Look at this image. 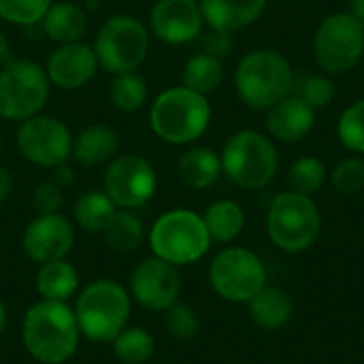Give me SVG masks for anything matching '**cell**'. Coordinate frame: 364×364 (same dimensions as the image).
<instances>
[{
    "mask_svg": "<svg viewBox=\"0 0 364 364\" xmlns=\"http://www.w3.org/2000/svg\"><path fill=\"white\" fill-rule=\"evenodd\" d=\"M79 288V275L77 269L66 260H53L38 264L36 273V292L43 301H62L68 303V299Z\"/></svg>",
    "mask_w": 364,
    "mask_h": 364,
    "instance_id": "cb8c5ba5",
    "label": "cell"
},
{
    "mask_svg": "<svg viewBox=\"0 0 364 364\" xmlns=\"http://www.w3.org/2000/svg\"><path fill=\"white\" fill-rule=\"evenodd\" d=\"M51 171H53L51 181H53V183H58L62 190H64V188H70V186L75 183V179H77L75 168H73L68 162H64V164H60V166H55V168H51Z\"/></svg>",
    "mask_w": 364,
    "mask_h": 364,
    "instance_id": "f35d334b",
    "label": "cell"
},
{
    "mask_svg": "<svg viewBox=\"0 0 364 364\" xmlns=\"http://www.w3.org/2000/svg\"><path fill=\"white\" fill-rule=\"evenodd\" d=\"M107 245L117 254H132L145 239V226L134 211L117 209L107 228L102 230Z\"/></svg>",
    "mask_w": 364,
    "mask_h": 364,
    "instance_id": "83f0119b",
    "label": "cell"
},
{
    "mask_svg": "<svg viewBox=\"0 0 364 364\" xmlns=\"http://www.w3.org/2000/svg\"><path fill=\"white\" fill-rule=\"evenodd\" d=\"M267 134L279 143H299L316 126V109L296 94H288L267 109Z\"/></svg>",
    "mask_w": 364,
    "mask_h": 364,
    "instance_id": "ac0fdd59",
    "label": "cell"
},
{
    "mask_svg": "<svg viewBox=\"0 0 364 364\" xmlns=\"http://www.w3.org/2000/svg\"><path fill=\"white\" fill-rule=\"evenodd\" d=\"M198 4L207 28L235 34L256 23L269 0H198Z\"/></svg>",
    "mask_w": 364,
    "mask_h": 364,
    "instance_id": "d6986e66",
    "label": "cell"
},
{
    "mask_svg": "<svg viewBox=\"0 0 364 364\" xmlns=\"http://www.w3.org/2000/svg\"><path fill=\"white\" fill-rule=\"evenodd\" d=\"M222 81H224V64L220 58L200 51L186 60L181 70V85L203 96H209L222 85Z\"/></svg>",
    "mask_w": 364,
    "mask_h": 364,
    "instance_id": "4316f807",
    "label": "cell"
},
{
    "mask_svg": "<svg viewBox=\"0 0 364 364\" xmlns=\"http://www.w3.org/2000/svg\"><path fill=\"white\" fill-rule=\"evenodd\" d=\"M333 188L341 194H356L364 188V160L360 156H348L337 162L331 173Z\"/></svg>",
    "mask_w": 364,
    "mask_h": 364,
    "instance_id": "d590c367",
    "label": "cell"
},
{
    "mask_svg": "<svg viewBox=\"0 0 364 364\" xmlns=\"http://www.w3.org/2000/svg\"><path fill=\"white\" fill-rule=\"evenodd\" d=\"M337 136L348 151L364 156V98L343 109L337 119Z\"/></svg>",
    "mask_w": 364,
    "mask_h": 364,
    "instance_id": "1f68e13d",
    "label": "cell"
},
{
    "mask_svg": "<svg viewBox=\"0 0 364 364\" xmlns=\"http://www.w3.org/2000/svg\"><path fill=\"white\" fill-rule=\"evenodd\" d=\"M98 66L111 75L136 70L149 53V30L128 13L111 15L102 21L92 43Z\"/></svg>",
    "mask_w": 364,
    "mask_h": 364,
    "instance_id": "9c48e42d",
    "label": "cell"
},
{
    "mask_svg": "<svg viewBox=\"0 0 364 364\" xmlns=\"http://www.w3.org/2000/svg\"><path fill=\"white\" fill-rule=\"evenodd\" d=\"M38 26L47 38L58 45L77 43L83 41L87 32V11L70 0H53Z\"/></svg>",
    "mask_w": 364,
    "mask_h": 364,
    "instance_id": "44dd1931",
    "label": "cell"
},
{
    "mask_svg": "<svg viewBox=\"0 0 364 364\" xmlns=\"http://www.w3.org/2000/svg\"><path fill=\"white\" fill-rule=\"evenodd\" d=\"M348 13L364 23V0H348Z\"/></svg>",
    "mask_w": 364,
    "mask_h": 364,
    "instance_id": "b9f144b4",
    "label": "cell"
},
{
    "mask_svg": "<svg viewBox=\"0 0 364 364\" xmlns=\"http://www.w3.org/2000/svg\"><path fill=\"white\" fill-rule=\"evenodd\" d=\"M213 292L228 303H250L267 286V267L247 247H226L211 260Z\"/></svg>",
    "mask_w": 364,
    "mask_h": 364,
    "instance_id": "8fae6325",
    "label": "cell"
},
{
    "mask_svg": "<svg viewBox=\"0 0 364 364\" xmlns=\"http://www.w3.org/2000/svg\"><path fill=\"white\" fill-rule=\"evenodd\" d=\"M220 158L222 173L243 190L267 188L279 171V154L273 139L254 128L230 134Z\"/></svg>",
    "mask_w": 364,
    "mask_h": 364,
    "instance_id": "277c9868",
    "label": "cell"
},
{
    "mask_svg": "<svg viewBox=\"0 0 364 364\" xmlns=\"http://www.w3.org/2000/svg\"><path fill=\"white\" fill-rule=\"evenodd\" d=\"M32 207L36 209L38 215L45 213H60V209L64 207V194L62 188L58 183L49 181H41L36 186V190L32 192Z\"/></svg>",
    "mask_w": 364,
    "mask_h": 364,
    "instance_id": "8d00e7d4",
    "label": "cell"
},
{
    "mask_svg": "<svg viewBox=\"0 0 364 364\" xmlns=\"http://www.w3.org/2000/svg\"><path fill=\"white\" fill-rule=\"evenodd\" d=\"M364 55V23L339 11L322 19L314 34V58L326 75H346Z\"/></svg>",
    "mask_w": 364,
    "mask_h": 364,
    "instance_id": "30bf717a",
    "label": "cell"
},
{
    "mask_svg": "<svg viewBox=\"0 0 364 364\" xmlns=\"http://www.w3.org/2000/svg\"><path fill=\"white\" fill-rule=\"evenodd\" d=\"M179 179L192 190H209L218 183L222 173V158L211 147H192L188 149L177 164Z\"/></svg>",
    "mask_w": 364,
    "mask_h": 364,
    "instance_id": "7402d4cb",
    "label": "cell"
},
{
    "mask_svg": "<svg viewBox=\"0 0 364 364\" xmlns=\"http://www.w3.org/2000/svg\"><path fill=\"white\" fill-rule=\"evenodd\" d=\"M11 192H13V175L4 166H0V205L9 200Z\"/></svg>",
    "mask_w": 364,
    "mask_h": 364,
    "instance_id": "ab89813d",
    "label": "cell"
},
{
    "mask_svg": "<svg viewBox=\"0 0 364 364\" xmlns=\"http://www.w3.org/2000/svg\"><path fill=\"white\" fill-rule=\"evenodd\" d=\"M98 68L100 66L94 47L83 41L58 45L45 62V73L49 77V83L64 92H75L85 87L94 79Z\"/></svg>",
    "mask_w": 364,
    "mask_h": 364,
    "instance_id": "e0dca14e",
    "label": "cell"
},
{
    "mask_svg": "<svg viewBox=\"0 0 364 364\" xmlns=\"http://www.w3.org/2000/svg\"><path fill=\"white\" fill-rule=\"evenodd\" d=\"M21 341L28 354L43 364L70 360L81 341L75 309L62 301L34 303L21 324Z\"/></svg>",
    "mask_w": 364,
    "mask_h": 364,
    "instance_id": "6da1fadb",
    "label": "cell"
},
{
    "mask_svg": "<svg viewBox=\"0 0 364 364\" xmlns=\"http://www.w3.org/2000/svg\"><path fill=\"white\" fill-rule=\"evenodd\" d=\"M117 207L107 196L105 190H87L75 203V222L90 235H102L111 218L115 215Z\"/></svg>",
    "mask_w": 364,
    "mask_h": 364,
    "instance_id": "484cf974",
    "label": "cell"
},
{
    "mask_svg": "<svg viewBox=\"0 0 364 364\" xmlns=\"http://www.w3.org/2000/svg\"><path fill=\"white\" fill-rule=\"evenodd\" d=\"M6 322H9V314H6L4 303L0 301V335H2V333H4V328H6Z\"/></svg>",
    "mask_w": 364,
    "mask_h": 364,
    "instance_id": "7bdbcfd3",
    "label": "cell"
},
{
    "mask_svg": "<svg viewBox=\"0 0 364 364\" xmlns=\"http://www.w3.org/2000/svg\"><path fill=\"white\" fill-rule=\"evenodd\" d=\"M181 277L175 264L156 256L141 260L130 275V299L149 311H166L179 301Z\"/></svg>",
    "mask_w": 364,
    "mask_h": 364,
    "instance_id": "5bb4252c",
    "label": "cell"
},
{
    "mask_svg": "<svg viewBox=\"0 0 364 364\" xmlns=\"http://www.w3.org/2000/svg\"><path fill=\"white\" fill-rule=\"evenodd\" d=\"M119 149V134L109 124H92L85 126L77 136H73V154L75 162L85 168L109 164Z\"/></svg>",
    "mask_w": 364,
    "mask_h": 364,
    "instance_id": "ffe728a7",
    "label": "cell"
},
{
    "mask_svg": "<svg viewBox=\"0 0 364 364\" xmlns=\"http://www.w3.org/2000/svg\"><path fill=\"white\" fill-rule=\"evenodd\" d=\"M205 32L198 0H156L149 11V34L166 45H188Z\"/></svg>",
    "mask_w": 364,
    "mask_h": 364,
    "instance_id": "9a60e30c",
    "label": "cell"
},
{
    "mask_svg": "<svg viewBox=\"0 0 364 364\" xmlns=\"http://www.w3.org/2000/svg\"><path fill=\"white\" fill-rule=\"evenodd\" d=\"M211 115L213 111L207 96L186 85H175L154 98L149 128L168 145H190L207 132Z\"/></svg>",
    "mask_w": 364,
    "mask_h": 364,
    "instance_id": "3957f363",
    "label": "cell"
},
{
    "mask_svg": "<svg viewBox=\"0 0 364 364\" xmlns=\"http://www.w3.org/2000/svg\"><path fill=\"white\" fill-rule=\"evenodd\" d=\"M53 0H0V19L13 26H38Z\"/></svg>",
    "mask_w": 364,
    "mask_h": 364,
    "instance_id": "836d02e7",
    "label": "cell"
},
{
    "mask_svg": "<svg viewBox=\"0 0 364 364\" xmlns=\"http://www.w3.org/2000/svg\"><path fill=\"white\" fill-rule=\"evenodd\" d=\"M73 309L81 337L94 343H111L128 326L132 305L124 286L113 279H96L79 292Z\"/></svg>",
    "mask_w": 364,
    "mask_h": 364,
    "instance_id": "5b68a950",
    "label": "cell"
},
{
    "mask_svg": "<svg viewBox=\"0 0 364 364\" xmlns=\"http://www.w3.org/2000/svg\"><path fill=\"white\" fill-rule=\"evenodd\" d=\"M0 154H2V139H0Z\"/></svg>",
    "mask_w": 364,
    "mask_h": 364,
    "instance_id": "ee69618b",
    "label": "cell"
},
{
    "mask_svg": "<svg viewBox=\"0 0 364 364\" xmlns=\"http://www.w3.org/2000/svg\"><path fill=\"white\" fill-rule=\"evenodd\" d=\"M113 356L124 364L147 363L156 352V341L143 326H126L113 341Z\"/></svg>",
    "mask_w": 364,
    "mask_h": 364,
    "instance_id": "f546056e",
    "label": "cell"
},
{
    "mask_svg": "<svg viewBox=\"0 0 364 364\" xmlns=\"http://www.w3.org/2000/svg\"><path fill=\"white\" fill-rule=\"evenodd\" d=\"M203 220L211 241L215 243H232L245 228V213L241 205L230 198L213 200L207 207Z\"/></svg>",
    "mask_w": 364,
    "mask_h": 364,
    "instance_id": "d4e9b609",
    "label": "cell"
},
{
    "mask_svg": "<svg viewBox=\"0 0 364 364\" xmlns=\"http://www.w3.org/2000/svg\"><path fill=\"white\" fill-rule=\"evenodd\" d=\"M73 245L75 228L73 222L62 213L36 215L34 220H30L21 237V247L26 256L36 264L66 258Z\"/></svg>",
    "mask_w": 364,
    "mask_h": 364,
    "instance_id": "2e32d148",
    "label": "cell"
},
{
    "mask_svg": "<svg viewBox=\"0 0 364 364\" xmlns=\"http://www.w3.org/2000/svg\"><path fill=\"white\" fill-rule=\"evenodd\" d=\"M164 328L168 331L171 337L179 339V341H190L196 337L200 322H198V314L186 305V303H175L173 307H168L164 311Z\"/></svg>",
    "mask_w": 364,
    "mask_h": 364,
    "instance_id": "e575fe53",
    "label": "cell"
},
{
    "mask_svg": "<svg viewBox=\"0 0 364 364\" xmlns=\"http://www.w3.org/2000/svg\"><path fill=\"white\" fill-rule=\"evenodd\" d=\"M292 94L303 98L309 107L324 109L333 102L335 98V83L328 75H318V73H305L294 79Z\"/></svg>",
    "mask_w": 364,
    "mask_h": 364,
    "instance_id": "d6a6232c",
    "label": "cell"
},
{
    "mask_svg": "<svg viewBox=\"0 0 364 364\" xmlns=\"http://www.w3.org/2000/svg\"><path fill=\"white\" fill-rule=\"evenodd\" d=\"M203 215L192 209H171L162 213L149 230V247L156 258L175 267L198 262L211 247Z\"/></svg>",
    "mask_w": 364,
    "mask_h": 364,
    "instance_id": "52a82bcc",
    "label": "cell"
},
{
    "mask_svg": "<svg viewBox=\"0 0 364 364\" xmlns=\"http://www.w3.org/2000/svg\"><path fill=\"white\" fill-rule=\"evenodd\" d=\"M294 79L296 73L290 60L271 47L245 53L235 68L237 96L245 107L254 111H267L292 94Z\"/></svg>",
    "mask_w": 364,
    "mask_h": 364,
    "instance_id": "7a4b0ae2",
    "label": "cell"
},
{
    "mask_svg": "<svg viewBox=\"0 0 364 364\" xmlns=\"http://www.w3.org/2000/svg\"><path fill=\"white\" fill-rule=\"evenodd\" d=\"M51 83L41 66L28 58H11L0 66V117L23 122L38 115L49 100Z\"/></svg>",
    "mask_w": 364,
    "mask_h": 364,
    "instance_id": "ba28073f",
    "label": "cell"
},
{
    "mask_svg": "<svg viewBox=\"0 0 364 364\" xmlns=\"http://www.w3.org/2000/svg\"><path fill=\"white\" fill-rule=\"evenodd\" d=\"M109 98H111V105L119 113L132 115V113L141 111L149 98V87H147L145 77L136 70L113 75V81L109 87Z\"/></svg>",
    "mask_w": 364,
    "mask_h": 364,
    "instance_id": "f1b7e54d",
    "label": "cell"
},
{
    "mask_svg": "<svg viewBox=\"0 0 364 364\" xmlns=\"http://www.w3.org/2000/svg\"><path fill=\"white\" fill-rule=\"evenodd\" d=\"M252 320L264 331H279L284 328L294 311L292 299L286 290L275 286H264L250 303Z\"/></svg>",
    "mask_w": 364,
    "mask_h": 364,
    "instance_id": "603a6c76",
    "label": "cell"
},
{
    "mask_svg": "<svg viewBox=\"0 0 364 364\" xmlns=\"http://www.w3.org/2000/svg\"><path fill=\"white\" fill-rule=\"evenodd\" d=\"M102 190L117 209L134 211L154 198L158 190V175L154 164L139 154L115 156L107 164Z\"/></svg>",
    "mask_w": 364,
    "mask_h": 364,
    "instance_id": "4fadbf2b",
    "label": "cell"
},
{
    "mask_svg": "<svg viewBox=\"0 0 364 364\" xmlns=\"http://www.w3.org/2000/svg\"><path fill=\"white\" fill-rule=\"evenodd\" d=\"M322 215L316 200L292 190L279 192L267 211V232L271 243L286 254L307 252L320 237Z\"/></svg>",
    "mask_w": 364,
    "mask_h": 364,
    "instance_id": "8992f818",
    "label": "cell"
},
{
    "mask_svg": "<svg viewBox=\"0 0 364 364\" xmlns=\"http://www.w3.org/2000/svg\"><path fill=\"white\" fill-rule=\"evenodd\" d=\"M286 179H288V188L292 192L314 196L316 192H320L324 188V183L328 179V168L316 156H301L290 164Z\"/></svg>",
    "mask_w": 364,
    "mask_h": 364,
    "instance_id": "4dcf8cb0",
    "label": "cell"
},
{
    "mask_svg": "<svg viewBox=\"0 0 364 364\" xmlns=\"http://www.w3.org/2000/svg\"><path fill=\"white\" fill-rule=\"evenodd\" d=\"M200 47H203V53L224 60L232 51V34L209 28L207 32L200 34Z\"/></svg>",
    "mask_w": 364,
    "mask_h": 364,
    "instance_id": "74e56055",
    "label": "cell"
},
{
    "mask_svg": "<svg viewBox=\"0 0 364 364\" xmlns=\"http://www.w3.org/2000/svg\"><path fill=\"white\" fill-rule=\"evenodd\" d=\"M23 160L41 168H55L68 162L73 154V132L55 115H34L19 122L15 136Z\"/></svg>",
    "mask_w": 364,
    "mask_h": 364,
    "instance_id": "7c38bea8",
    "label": "cell"
},
{
    "mask_svg": "<svg viewBox=\"0 0 364 364\" xmlns=\"http://www.w3.org/2000/svg\"><path fill=\"white\" fill-rule=\"evenodd\" d=\"M9 60H11V45H9L6 34L0 30V66H4Z\"/></svg>",
    "mask_w": 364,
    "mask_h": 364,
    "instance_id": "60d3db41",
    "label": "cell"
}]
</instances>
